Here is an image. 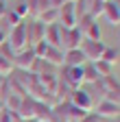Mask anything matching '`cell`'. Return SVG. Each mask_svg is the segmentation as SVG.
<instances>
[{"instance_id":"cell-27","label":"cell","mask_w":120,"mask_h":122,"mask_svg":"<svg viewBox=\"0 0 120 122\" xmlns=\"http://www.w3.org/2000/svg\"><path fill=\"white\" fill-rule=\"evenodd\" d=\"M5 87H7V76L0 74V92H5Z\"/></svg>"},{"instance_id":"cell-28","label":"cell","mask_w":120,"mask_h":122,"mask_svg":"<svg viewBox=\"0 0 120 122\" xmlns=\"http://www.w3.org/2000/svg\"><path fill=\"white\" fill-rule=\"evenodd\" d=\"M22 122H39L37 118H26V120H22Z\"/></svg>"},{"instance_id":"cell-19","label":"cell","mask_w":120,"mask_h":122,"mask_svg":"<svg viewBox=\"0 0 120 122\" xmlns=\"http://www.w3.org/2000/svg\"><path fill=\"white\" fill-rule=\"evenodd\" d=\"M98 61H105V63H116L118 61V52H116V48H109V46H105V50H103V55H100V59Z\"/></svg>"},{"instance_id":"cell-8","label":"cell","mask_w":120,"mask_h":122,"mask_svg":"<svg viewBox=\"0 0 120 122\" xmlns=\"http://www.w3.org/2000/svg\"><path fill=\"white\" fill-rule=\"evenodd\" d=\"M63 81L72 89L81 87V83H85V79H83V66H66V70H63Z\"/></svg>"},{"instance_id":"cell-11","label":"cell","mask_w":120,"mask_h":122,"mask_svg":"<svg viewBox=\"0 0 120 122\" xmlns=\"http://www.w3.org/2000/svg\"><path fill=\"white\" fill-rule=\"evenodd\" d=\"M96 116H98V118H118V116H120V107L103 98V100L96 105Z\"/></svg>"},{"instance_id":"cell-29","label":"cell","mask_w":120,"mask_h":122,"mask_svg":"<svg viewBox=\"0 0 120 122\" xmlns=\"http://www.w3.org/2000/svg\"><path fill=\"white\" fill-rule=\"evenodd\" d=\"M2 107H5V105H2V100H0V109H2Z\"/></svg>"},{"instance_id":"cell-17","label":"cell","mask_w":120,"mask_h":122,"mask_svg":"<svg viewBox=\"0 0 120 122\" xmlns=\"http://www.w3.org/2000/svg\"><path fill=\"white\" fill-rule=\"evenodd\" d=\"M83 79L87 83H98L100 81V74L96 72L94 63H83Z\"/></svg>"},{"instance_id":"cell-16","label":"cell","mask_w":120,"mask_h":122,"mask_svg":"<svg viewBox=\"0 0 120 122\" xmlns=\"http://www.w3.org/2000/svg\"><path fill=\"white\" fill-rule=\"evenodd\" d=\"M44 26H50V24H59V9L57 7H50V9H46L39 18H37Z\"/></svg>"},{"instance_id":"cell-4","label":"cell","mask_w":120,"mask_h":122,"mask_svg":"<svg viewBox=\"0 0 120 122\" xmlns=\"http://www.w3.org/2000/svg\"><path fill=\"white\" fill-rule=\"evenodd\" d=\"M79 30L83 33V37L85 39H94V41H100V26H98V22H96V18H92L89 13H85V15H81L79 18Z\"/></svg>"},{"instance_id":"cell-23","label":"cell","mask_w":120,"mask_h":122,"mask_svg":"<svg viewBox=\"0 0 120 122\" xmlns=\"http://www.w3.org/2000/svg\"><path fill=\"white\" fill-rule=\"evenodd\" d=\"M16 118H20V116L18 113H11L9 109H5V107L0 109V122H13Z\"/></svg>"},{"instance_id":"cell-5","label":"cell","mask_w":120,"mask_h":122,"mask_svg":"<svg viewBox=\"0 0 120 122\" xmlns=\"http://www.w3.org/2000/svg\"><path fill=\"white\" fill-rule=\"evenodd\" d=\"M81 52L85 55V59L89 61V63H94V61H98L100 59V55H103V50H105V44L103 41H94V39H85L83 37V41H81Z\"/></svg>"},{"instance_id":"cell-24","label":"cell","mask_w":120,"mask_h":122,"mask_svg":"<svg viewBox=\"0 0 120 122\" xmlns=\"http://www.w3.org/2000/svg\"><path fill=\"white\" fill-rule=\"evenodd\" d=\"M13 11L18 13V18H20V20H24L26 15H28V7H26V2H18V7L13 9Z\"/></svg>"},{"instance_id":"cell-13","label":"cell","mask_w":120,"mask_h":122,"mask_svg":"<svg viewBox=\"0 0 120 122\" xmlns=\"http://www.w3.org/2000/svg\"><path fill=\"white\" fill-rule=\"evenodd\" d=\"M42 61H46V63H50V66H63V50L57 48V46H48Z\"/></svg>"},{"instance_id":"cell-15","label":"cell","mask_w":120,"mask_h":122,"mask_svg":"<svg viewBox=\"0 0 120 122\" xmlns=\"http://www.w3.org/2000/svg\"><path fill=\"white\" fill-rule=\"evenodd\" d=\"M59 33H61V26L59 24L44 26V41H46L48 46H57L59 48Z\"/></svg>"},{"instance_id":"cell-20","label":"cell","mask_w":120,"mask_h":122,"mask_svg":"<svg viewBox=\"0 0 120 122\" xmlns=\"http://www.w3.org/2000/svg\"><path fill=\"white\" fill-rule=\"evenodd\" d=\"M70 120H74V122H81L83 118H87V111H83V109H79V107H70V116H68Z\"/></svg>"},{"instance_id":"cell-1","label":"cell","mask_w":120,"mask_h":122,"mask_svg":"<svg viewBox=\"0 0 120 122\" xmlns=\"http://www.w3.org/2000/svg\"><path fill=\"white\" fill-rule=\"evenodd\" d=\"M7 44L11 46L13 52H20V50H24L28 46V41H26V22L24 20L7 33Z\"/></svg>"},{"instance_id":"cell-10","label":"cell","mask_w":120,"mask_h":122,"mask_svg":"<svg viewBox=\"0 0 120 122\" xmlns=\"http://www.w3.org/2000/svg\"><path fill=\"white\" fill-rule=\"evenodd\" d=\"M103 18L107 20L111 26H120V2H114V0L105 2V7H103Z\"/></svg>"},{"instance_id":"cell-7","label":"cell","mask_w":120,"mask_h":122,"mask_svg":"<svg viewBox=\"0 0 120 122\" xmlns=\"http://www.w3.org/2000/svg\"><path fill=\"white\" fill-rule=\"evenodd\" d=\"M70 105H74V107H79V109H83V111H89L92 109V94H89L87 89H83V87H77V89H72V94H70Z\"/></svg>"},{"instance_id":"cell-26","label":"cell","mask_w":120,"mask_h":122,"mask_svg":"<svg viewBox=\"0 0 120 122\" xmlns=\"http://www.w3.org/2000/svg\"><path fill=\"white\" fill-rule=\"evenodd\" d=\"M7 11H9V7H7V0H0V20L7 15Z\"/></svg>"},{"instance_id":"cell-6","label":"cell","mask_w":120,"mask_h":122,"mask_svg":"<svg viewBox=\"0 0 120 122\" xmlns=\"http://www.w3.org/2000/svg\"><path fill=\"white\" fill-rule=\"evenodd\" d=\"M35 61H37V57H35L33 48H31V46H26L24 50H20V52L13 55V61H11V63H13V66H18V68L24 70V72H28V70H33Z\"/></svg>"},{"instance_id":"cell-3","label":"cell","mask_w":120,"mask_h":122,"mask_svg":"<svg viewBox=\"0 0 120 122\" xmlns=\"http://www.w3.org/2000/svg\"><path fill=\"white\" fill-rule=\"evenodd\" d=\"M77 24H79L77 2H74V0H63V5L59 7V26H63V28H74Z\"/></svg>"},{"instance_id":"cell-25","label":"cell","mask_w":120,"mask_h":122,"mask_svg":"<svg viewBox=\"0 0 120 122\" xmlns=\"http://www.w3.org/2000/svg\"><path fill=\"white\" fill-rule=\"evenodd\" d=\"M5 18H7L9 22H11V28H13V26H18V24L22 22V20L18 18V13H16V11H13V9H9V11H7V15H5Z\"/></svg>"},{"instance_id":"cell-18","label":"cell","mask_w":120,"mask_h":122,"mask_svg":"<svg viewBox=\"0 0 120 122\" xmlns=\"http://www.w3.org/2000/svg\"><path fill=\"white\" fill-rule=\"evenodd\" d=\"M20 102H22V96L20 94H9V98H7V107L5 109H9L11 113H18V109H20Z\"/></svg>"},{"instance_id":"cell-21","label":"cell","mask_w":120,"mask_h":122,"mask_svg":"<svg viewBox=\"0 0 120 122\" xmlns=\"http://www.w3.org/2000/svg\"><path fill=\"white\" fill-rule=\"evenodd\" d=\"M11 70H13V63H11L7 57H2V55H0V74H2V76H7V74H11Z\"/></svg>"},{"instance_id":"cell-12","label":"cell","mask_w":120,"mask_h":122,"mask_svg":"<svg viewBox=\"0 0 120 122\" xmlns=\"http://www.w3.org/2000/svg\"><path fill=\"white\" fill-rule=\"evenodd\" d=\"M83 63H87V59L81 52V48H72L63 52V66H83Z\"/></svg>"},{"instance_id":"cell-30","label":"cell","mask_w":120,"mask_h":122,"mask_svg":"<svg viewBox=\"0 0 120 122\" xmlns=\"http://www.w3.org/2000/svg\"><path fill=\"white\" fill-rule=\"evenodd\" d=\"M100 2H109V0H100Z\"/></svg>"},{"instance_id":"cell-14","label":"cell","mask_w":120,"mask_h":122,"mask_svg":"<svg viewBox=\"0 0 120 122\" xmlns=\"http://www.w3.org/2000/svg\"><path fill=\"white\" fill-rule=\"evenodd\" d=\"M26 7H28V15H33L37 20L39 15L46 9H50L52 5H50V0H26Z\"/></svg>"},{"instance_id":"cell-2","label":"cell","mask_w":120,"mask_h":122,"mask_svg":"<svg viewBox=\"0 0 120 122\" xmlns=\"http://www.w3.org/2000/svg\"><path fill=\"white\" fill-rule=\"evenodd\" d=\"M83 41V33L79 30V26L74 28H63L61 26V33H59V48L63 52L66 50H72V48H79Z\"/></svg>"},{"instance_id":"cell-22","label":"cell","mask_w":120,"mask_h":122,"mask_svg":"<svg viewBox=\"0 0 120 122\" xmlns=\"http://www.w3.org/2000/svg\"><path fill=\"white\" fill-rule=\"evenodd\" d=\"M105 100H109V102H114V105L120 107V87H118V89H109V92H105Z\"/></svg>"},{"instance_id":"cell-9","label":"cell","mask_w":120,"mask_h":122,"mask_svg":"<svg viewBox=\"0 0 120 122\" xmlns=\"http://www.w3.org/2000/svg\"><path fill=\"white\" fill-rule=\"evenodd\" d=\"M42 39H44V24L39 20L28 22L26 24V41H28V46H35Z\"/></svg>"}]
</instances>
